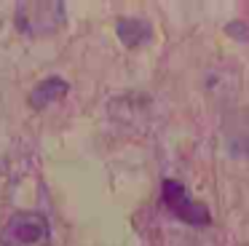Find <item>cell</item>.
<instances>
[{
	"label": "cell",
	"mask_w": 249,
	"mask_h": 246,
	"mask_svg": "<svg viewBox=\"0 0 249 246\" xmlns=\"http://www.w3.org/2000/svg\"><path fill=\"white\" fill-rule=\"evenodd\" d=\"M67 94V83L62 78H49V80H43V83L38 86V88L33 91V107H43V105H49V102H54V99H59V96H65Z\"/></svg>",
	"instance_id": "obj_3"
},
{
	"label": "cell",
	"mask_w": 249,
	"mask_h": 246,
	"mask_svg": "<svg viewBox=\"0 0 249 246\" xmlns=\"http://www.w3.org/2000/svg\"><path fill=\"white\" fill-rule=\"evenodd\" d=\"M51 225L38 211H19L6 222L0 233V246H49Z\"/></svg>",
	"instance_id": "obj_1"
},
{
	"label": "cell",
	"mask_w": 249,
	"mask_h": 246,
	"mask_svg": "<svg viewBox=\"0 0 249 246\" xmlns=\"http://www.w3.org/2000/svg\"><path fill=\"white\" fill-rule=\"evenodd\" d=\"M161 195H163V203L166 209L174 214L177 219H182L185 225H193V228H204L209 225V209L204 203L193 201L190 193L185 190L182 182L177 179H163V187H161Z\"/></svg>",
	"instance_id": "obj_2"
}]
</instances>
